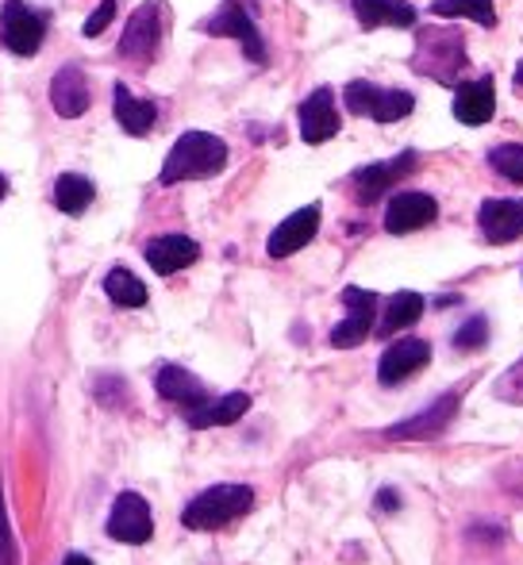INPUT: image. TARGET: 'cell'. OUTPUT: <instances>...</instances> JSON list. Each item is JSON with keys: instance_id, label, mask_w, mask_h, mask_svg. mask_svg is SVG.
Returning <instances> with one entry per match:
<instances>
[{"instance_id": "obj_21", "label": "cell", "mask_w": 523, "mask_h": 565, "mask_svg": "<svg viewBox=\"0 0 523 565\" xmlns=\"http://www.w3.org/2000/svg\"><path fill=\"white\" fill-rule=\"evenodd\" d=\"M366 31L374 28H416V8L408 0H351Z\"/></svg>"}, {"instance_id": "obj_30", "label": "cell", "mask_w": 523, "mask_h": 565, "mask_svg": "<svg viewBox=\"0 0 523 565\" xmlns=\"http://www.w3.org/2000/svg\"><path fill=\"white\" fill-rule=\"evenodd\" d=\"M0 565H20V543H15L12 523H8L4 489H0Z\"/></svg>"}, {"instance_id": "obj_20", "label": "cell", "mask_w": 523, "mask_h": 565, "mask_svg": "<svg viewBox=\"0 0 523 565\" xmlns=\"http://www.w3.org/2000/svg\"><path fill=\"white\" fill-rule=\"evenodd\" d=\"M154 388L162 401L170 404H181V408H196V404L209 401V388H204L201 377H193L189 370H181V365H162L154 377Z\"/></svg>"}, {"instance_id": "obj_15", "label": "cell", "mask_w": 523, "mask_h": 565, "mask_svg": "<svg viewBox=\"0 0 523 565\" xmlns=\"http://www.w3.org/2000/svg\"><path fill=\"white\" fill-rule=\"evenodd\" d=\"M458 401H462L458 393L439 396L431 408H424L419 416H412V419H404V424L389 427L385 435H389V439H435V435H442L450 427V419H455V412H458Z\"/></svg>"}, {"instance_id": "obj_8", "label": "cell", "mask_w": 523, "mask_h": 565, "mask_svg": "<svg viewBox=\"0 0 523 565\" xmlns=\"http://www.w3.org/2000/svg\"><path fill=\"white\" fill-rule=\"evenodd\" d=\"M201 31H209V35L239 39L250 62H266V43H262V31H258V23L250 20V12L239 4V0H224V8H220L212 20H204Z\"/></svg>"}, {"instance_id": "obj_11", "label": "cell", "mask_w": 523, "mask_h": 565, "mask_svg": "<svg viewBox=\"0 0 523 565\" xmlns=\"http://www.w3.org/2000/svg\"><path fill=\"white\" fill-rule=\"evenodd\" d=\"M316 231H320V204H308V209L292 212V216L281 220V224L274 227V235H269V243H266L269 258H289V254L305 250L316 238Z\"/></svg>"}, {"instance_id": "obj_4", "label": "cell", "mask_w": 523, "mask_h": 565, "mask_svg": "<svg viewBox=\"0 0 523 565\" xmlns=\"http://www.w3.org/2000/svg\"><path fill=\"white\" fill-rule=\"evenodd\" d=\"M346 108H351L354 116H370L377 119V124H396V119H404L416 108V97L404 89H382V85L374 82H351L343 93Z\"/></svg>"}, {"instance_id": "obj_27", "label": "cell", "mask_w": 523, "mask_h": 565, "mask_svg": "<svg viewBox=\"0 0 523 565\" xmlns=\"http://www.w3.org/2000/svg\"><path fill=\"white\" fill-rule=\"evenodd\" d=\"M105 292H108V300L113 305H120V308H142L147 305V285L139 281V277L131 274V269H124V266H116L113 274L105 277Z\"/></svg>"}, {"instance_id": "obj_17", "label": "cell", "mask_w": 523, "mask_h": 565, "mask_svg": "<svg viewBox=\"0 0 523 565\" xmlns=\"http://www.w3.org/2000/svg\"><path fill=\"white\" fill-rule=\"evenodd\" d=\"M339 131V113H335V93L316 89L312 97H305L300 105V139L305 142H328Z\"/></svg>"}, {"instance_id": "obj_34", "label": "cell", "mask_w": 523, "mask_h": 565, "mask_svg": "<svg viewBox=\"0 0 523 565\" xmlns=\"http://www.w3.org/2000/svg\"><path fill=\"white\" fill-rule=\"evenodd\" d=\"M62 565H93L89 558H85V554H66V562Z\"/></svg>"}, {"instance_id": "obj_9", "label": "cell", "mask_w": 523, "mask_h": 565, "mask_svg": "<svg viewBox=\"0 0 523 565\" xmlns=\"http://www.w3.org/2000/svg\"><path fill=\"white\" fill-rule=\"evenodd\" d=\"M343 305H346V320L339 328H331V347L351 350L359 342L370 339L374 331V312H377V297L370 289H343Z\"/></svg>"}, {"instance_id": "obj_29", "label": "cell", "mask_w": 523, "mask_h": 565, "mask_svg": "<svg viewBox=\"0 0 523 565\" xmlns=\"http://www.w3.org/2000/svg\"><path fill=\"white\" fill-rule=\"evenodd\" d=\"M485 339H489V320H485V316H473V320H466L462 328L455 331V347L458 350H478V347H485Z\"/></svg>"}, {"instance_id": "obj_32", "label": "cell", "mask_w": 523, "mask_h": 565, "mask_svg": "<svg viewBox=\"0 0 523 565\" xmlns=\"http://www.w3.org/2000/svg\"><path fill=\"white\" fill-rule=\"evenodd\" d=\"M116 4H120V0H100V8L97 12L89 15V20H85V28H82V35H89V39H97L100 31L108 28V23H113V15H116Z\"/></svg>"}, {"instance_id": "obj_31", "label": "cell", "mask_w": 523, "mask_h": 565, "mask_svg": "<svg viewBox=\"0 0 523 565\" xmlns=\"http://www.w3.org/2000/svg\"><path fill=\"white\" fill-rule=\"evenodd\" d=\"M497 401L523 404V358L512 370H504L501 377H497Z\"/></svg>"}, {"instance_id": "obj_25", "label": "cell", "mask_w": 523, "mask_h": 565, "mask_svg": "<svg viewBox=\"0 0 523 565\" xmlns=\"http://www.w3.org/2000/svg\"><path fill=\"white\" fill-rule=\"evenodd\" d=\"M431 12L442 20H473L481 28H497L493 0H431Z\"/></svg>"}, {"instance_id": "obj_26", "label": "cell", "mask_w": 523, "mask_h": 565, "mask_svg": "<svg viewBox=\"0 0 523 565\" xmlns=\"http://www.w3.org/2000/svg\"><path fill=\"white\" fill-rule=\"evenodd\" d=\"M54 204H58L66 216H77L93 204V181L82 178V173H62L54 181Z\"/></svg>"}, {"instance_id": "obj_35", "label": "cell", "mask_w": 523, "mask_h": 565, "mask_svg": "<svg viewBox=\"0 0 523 565\" xmlns=\"http://www.w3.org/2000/svg\"><path fill=\"white\" fill-rule=\"evenodd\" d=\"M4 196H8V178L0 173V201H4Z\"/></svg>"}, {"instance_id": "obj_7", "label": "cell", "mask_w": 523, "mask_h": 565, "mask_svg": "<svg viewBox=\"0 0 523 565\" xmlns=\"http://www.w3.org/2000/svg\"><path fill=\"white\" fill-rule=\"evenodd\" d=\"M419 166V154L416 150H404V154L389 158V162H374V166H362L359 173H354V193H359L362 204H377L385 193H389L393 185H401L404 178H408L412 170Z\"/></svg>"}, {"instance_id": "obj_13", "label": "cell", "mask_w": 523, "mask_h": 565, "mask_svg": "<svg viewBox=\"0 0 523 565\" xmlns=\"http://www.w3.org/2000/svg\"><path fill=\"white\" fill-rule=\"evenodd\" d=\"M427 358H431V347H427L424 339L393 342V347L382 354V362H377V381H382V385H401V381H408L412 373L424 370Z\"/></svg>"}, {"instance_id": "obj_3", "label": "cell", "mask_w": 523, "mask_h": 565, "mask_svg": "<svg viewBox=\"0 0 523 565\" xmlns=\"http://www.w3.org/2000/svg\"><path fill=\"white\" fill-rule=\"evenodd\" d=\"M250 508H255V489H247V484H212L196 500H189L181 523L189 531H220L239 515H247Z\"/></svg>"}, {"instance_id": "obj_33", "label": "cell", "mask_w": 523, "mask_h": 565, "mask_svg": "<svg viewBox=\"0 0 523 565\" xmlns=\"http://www.w3.org/2000/svg\"><path fill=\"white\" fill-rule=\"evenodd\" d=\"M396 508H401V497H396L393 489L377 492V512H396Z\"/></svg>"}, {"instance_id": "obj_10", "label": "cell", "mask_w": 523, "mask_h": 565, "mask_svg": "<svg viewBox=\"0 0 523 565\" xmlns=\"http://www.w3.org/2000/svg\"><path fill=\"white\" fill-rule=\"evenodd\" d=\"M158 39H162V8H158V0H147L128 20V31L120 39V54L135 62H150L158 51Z\"/></svg>"}, {"instance_id": "obj_6", "label": "cell", "mask_w": 523, "mask_h": 565, "mask_svg": "<svg viewBox=\"0 0 523 565\" xmlns=\"http://www.w3.org/2000/svg\"><path fill=\"white\" fill-rule=\"evenodd\" d=\"M46 20L39 12H31L23 0H4V12H0V39L12 54H35L43 46Z\"/></svg>"}, {"instance_id": "obj_18", "label": "cell", "mask_w": 523, "mask_h": 565, "mask_svg": "<svg viewBox=\"0 0 523 565\" xmlns=\"http://www.w3.org/2000/svg\"><path fill=\"white\" fill-rule=\"evenodd\" d=\"M142 254H147L150 269L166 277V274H178V269L193 266V262L201 258V246H196L189 235H158L142 246Z\"/></svg>"}, {"instance_id": "obj_28", "label": "cell", "mask_w": 523, "mask_h": 565, "mask_svg": "<svg viewBox=\"0 0 523 565\" xmlns=\"http://www.w3.org/2000/svg\"><path fill=\"white\" fill-rule=\"evenodd\" d=\"M489 166H493L501 178L523 185V142H501V147L489 150Z\"/></svg>"}, {"instance_id": "obj_36", "label": "cell", "mask_w": 523, "mask_h": 565, "mask_svg": "<svg viewBox=\"0 0 523 565\" xmlns=\"http://www.w3.org/2000/svg\"><path fill=\"white\" fill-rule=\"evenodd\" d=\"M516 85H523V62H520V66H516Z\"/></svg>"}, {"instance_id": "obj_22", "label": "cell", "mask_w": 523, "mask_h": 565, "mask_svg": "<svg viewBox=\"0 0 523 565\" xmlns=\"http://www.w3.org/2000/svg\"><path fill=\"white\" fill-rule=\"evenodd\" d=\"M247 412H250L247 393H227V396H220V401H204V404H196V408H189L185 419H189V427L201 431V427H227L247 416Z\"/></svg>"}, {"instance_id": "obj_24", "label": "cell", "mask_w": 523, "mask_h": 565, "mask_svg": "<svg viewBox=\"0 0 523 565\" xmlns=\"http://www.w3.org/2000/svg\"><path fill=\"white\" fill-rule=\"evenodd\" d=\"M424 316V297L419 292H396L389 297V305H385V316H382V328H377V335H396V331L412 328V323Z\"/></svg>"}, {"instance_id": "obj_2", "label": "cell", "mask_w": 523, "mask_h": 565, "mask_svg": "<svg viewBox=\"0 0 523 565\" xmlns=\"http://www.w3.org/2000/svg\"><path fill=\"white\" fill-rule=\"evenodd\" d=\"M227 166V142L209 131H185L170 147L162 166V185L173 181H196V178H216Z\"/></svg>"}, {"instance_id": "obj_1", "label": "cell", "mask_w": 523, "mask_h": 565, "mask_svg": "<svg viewBox=\"0 0 523 565\" xmlns=\"http://www.w3.org/2000/svg\"><path fill=\"white\" fill-rule=\"evenodd\" d=\"M470 66L466 58V35L458 28H419L416 51H412V70L419 77H431L439 85H455L462 70Z\"/></svg>"}, {"instance_id": "obj_23", "label": "cell", "mask_w": 523, "mask_h": 565, "mask_svg": "<svg viewBox=\"0 0 523 565\" xmlns=\"http://www.w3.org/2000/svg\"><path fill=\"white\" fill-rule=\"evenodd\" d=\"M113 108H116V119L128 135H147L158 119V108L150 100H139L128 93V85H116L113 89Z\"/></svg>"}, {"instance_id": "obj_16", "label": "cell", "mask_w": 523, "mask_h": 565, "mask_svg": "<svg viewBox=\"0 0 523 565\" xmlns=\"http://www.w3.org/2000/svg\"><path fill=\"white\" fill-rule=\"evenodd\" d=\"M497 113V89L493 77H478V82H462L455 85V119L466 127H481L489 124Z\"/></svg>"}, {"instance_id": "obj_12", "label": "cell", "mask_w": 523, "mask_h": 565, "mask_svg": "<svg viewBox=\"0 0 523 565\" xmlns=\"http://www.w3.org/2000/svg\"><path fill=\"white\" fill-rule=\"evenodd\" d=\"M435 216H439V204H435V196H427V193H396L389 201V209H385V231H389V235H408V231H419V227L435 224Z\"/></svg>"}, {"instance_id": "obj_14", "label": "cell", "mask_w": 523, "mask_h": 565, "mask_svg": "<svg viewBox=\"0 0 523 565\" xmlns=\"http://www.w3.org/2000/svg\"><path fill=\"white\" fill-rule=\"evenodd\" d=\"M478 224H481L485 243H493V246L523 238V201L520 196H509V201H485L478 212Z\"/></svg>"}, {"instance_id": "obj_19", "label": "cell", "mask_w": 523, "mask_h": 565, "mask_svg": "<svg viewBox=\"0 0 523 565\" xmlns=\"http://www.w3.org/2000/svg\"><path fill=\"white\" fill-rule=\"evenodd\" d=\"M51 105H54V113L66 116V119L82 116L85 108H89V82H85L82 66H74V62H70V66H62L58 74H54Z\"/></svg>"}, {"instance_id": "obj_5", "label": "cell", "mask_w": 523, "mask_h": 565, "mask_svg": "<svg viewBox=\"0 0 523 565\" xmlns=\"http://www.w3.org/2000/svg\"><path fill=\"white\" fill-rule=\"evenodd\" d=\"M108 539L124 546H142L150 543L154 535V520H150V504L139 497V492H120L113 500V512H108V523H105Z\"/></svg>"}]
</instances>
